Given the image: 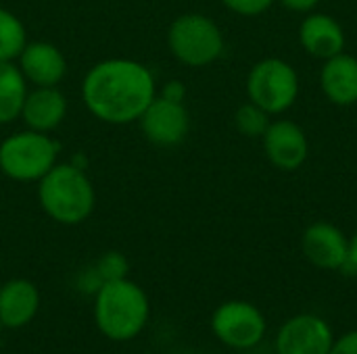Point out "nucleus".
Instances as JSON below:
<instances>
[{"label": "nucleus", "mask_w": 357, "mask_h": 354, "mask_svg": "<svg viewBox=\"0 0 357 354\" xmlns=\"http://www.w3.org/2000/svg\"><path fill=\"white\" fill-rule=\"evenodd\" d=\"M38 202L48 219L59 225L84 223L96 207V190L84 167L56 163L38 182Z\"/></svg>", "instance_id": "nucleus-3"}, {"label": "nucleus", "mask_w": 357, "mask_h": 354, "mask_svg": "<svg viewBox=\"0 0 357 354\" xmlns=\"http://www.w3.org/2000/svg\"><path fill=\"white\" fill-rule=\"evenodd\" d=\"M213 336L232 351H251L259 346L268 332L264 313L247 300L222 303L211 315Z\"/></svg>", "instance_id": "nucleus-6"}, {"label": "nucleus", "mask_w": 357, "mask_h": 354, "mask_svg": "<svg viewBox=\"0 0 357 354\" xmlns=\"http://www.w3.org/2000/svg\"><path fill=\"white\" fill-rule=\"evenodd\" d=\"M322 90L341 106L357 102V58L349 54H337L326 61L322 69Z\"/></svg>", "instance_id": "nucleus-16"}, {"label": "nucleus", "mask_w": 357, "mask_h": 354, "mask_svg": "<svg viewBox=\"0 0 357 354\" xmlns=\"http://www.w3.org/2000/svg\"><path fill=\"white\" fill-rule=\"evenodd\" d=\"M345 267H351V269L357 271V230L356 234L351 236V240H349V261H347Z\"/></svg>", "instance_id": "nucleus-25"}, {"label": "nucleus", "mask_w": 357, "mask_h": 354, "mask_svg": "<svg viewBox=\"0 0 357 354\" xmlns=\"http://www.w3.org/2000/svg\"><path fill=\"white\" fill-rule=\"evenodd\" d=\"M264 148L272 165L282 171L299 169L307 159V138L293 121H276L264 134Z\"/></svg>", "instance_id": "nucleus-13"}, {"label": "nucleus", "mask_w": 357, "mask_h": 354, "mask_svg": "<svg viewBox=\"0 0 357 354\" xmlns=\"http://www.w3.org/2000/svg\"><path fill=\"white\" fill-rule=\"evenodd\" d=\"M335 344L333 328L314 313H299L287 319L276 334V354H328Z\"/></svg>", "instance_id": "nucleus-8"}, {"label": "nucleus", "mask_w": 357, "mask_h": 354, "mask_svg": "<svg viewBox=\"0 0 357 354\" xmlns=\"http://www.w3.org/2000/svg\"><path fill=\"white\" fill-rule=\"evenodd\" d=\"M15 63L31 86H59L67 75V58L63 50L44 40H27Z\"/></svg>", "instance_id": "nucleus-10"}, {"label": "nucleus", "mask_w": 357, "mask_h": 354, "mask_svg": "<svg viewBox=\"0 0 357 354\" xmlns=\"http://www.w3.org/2000/svg\"><path fill=\"white\" fill-rule=\"evenodd\" d=\"M230 10L238 15H259L264 13L274 0H222Z\"/></svg>", "instance_id": "nucleus-21"}, {"label": "nucleus", "mask_w": 357, "mask_h": 354, "mask_svg": "<svg viewBox=\"0 0 357 354\" xmlns=\"http://www.w3.org/2000/svg\"><path fill=\"white\" fill-rule=\"evenodd\" d=\"M92 269H94L96 277L100 280V284H105V282H115V280L128 277L130 265H128V259L121 252L111 250V252H105L96 261V265Z\"/></svg>", "instance_id": "nucleus-20"}, {"label": "nucleus", "mask_w": 357, "mask_h": 354, "mask_svg": "<svg viewBox=\"0 0 357 354\" xmlns=\"http://www.w3.org/2000/svg\"><path fill=\"white\" fill-rule=\"evenodd\" d=\"M247 92L251 102L261 106L266 113H282L295 102L299 79L289 63L280 58H266L251 69Z\"/></svg>", "instance_id": "nucleus-7"}, {"label": "nucleus", "mask_w": 357, "mask_h": 354, "mask_svg": "<svg viewBox=\"0 0 357 354\" xmlns=\"http://www.w3.org/2000/svg\"><path fill=\"white\" fill-rule=\"evenodd\" d=\"M27 44L23 21L8 8L0 6V63H15Z\"/></svg>", "instance_id": "nucleus-18"}, {"label": "nucleus", "mask_w": 357, "mask_h": 354, "mask_svg": "<svg viewBox=\"0 0 357 354\" xmlns=\"http://www.w3.org/2000/svg\"><path fill=\"white\" fill-rule=\"evenodd\" d=\"M282 6L291 8V10H299V13H305V10H312L318 0H280Z\"/></svg>", "instance_id": "nucleus-24"}, {"label": "nucleus", "mask_w": 357, "mask_h": 354, "mask_svg": "<svg viewBox=\"0 0 357 354\" xmlns=\"http://www.w3.org/2000/svg\"><path fill=\"white\" fill-rule=\"evenodd\" d=\"M328 354H357V330L343 334L341 338H335V344Z\"/></svg>", "instance_id": "nucleus-22"}, {"label": "nucleus", "mask_w": 357, "mask_h": 354, "mask_svg": "<svg viewBox=\"0 0 357 354\" xmlns=\"http://www.w3.org/2000/svg\"><path fill=\"white\" fill-rule=\"evenodd\" d=\"M61 146L50 134L21 129L0 142V173L13 182L38 184L56 163Z\"/></svg>", "instance_id": "nucleus-4"}, {"label": "nucleus", "mask_w": 357, "mask_h": 354, "mask_svg": "<svg viewBox=\"0 0 357 354\" xmlns=\"http://www.w3.org/2000/svg\"><path fill=\"white\" fill-rule=\"evenodd\" d=\"M167 46L180 63L188 67H205L224 52V35L209 17L188 13L180 15L169 25Z\"/></svg>", "instance_id": "nucleus-5"}, {"label": "nucleus", "mask_w": 357, "mask_h": 354, "mask_svg": "<svg viewBox=\"0 0 357 354\" xmlns=\"http://www.w3.org/2000/svg\"><path fill=\"white\" fill-rule=\"evenodd\" d=\"M157 96L153 71L134 58L94 63L82 79V102L100 123L130 125Z\"/></svg>", "instance_id": "nucleus-1"}, {"label": "nucleus", "mask_w": 357, "mask_h": 354, "mask_svg": "<svg viewBox=\"0 0 357 354\" xmlns=\"http://www.w3.org/2000/svg\"><path fill=\"white\" fill-rule=\"evenodd\" d=\"M29 83L17 63H0V125H10L19 119Z\"/></svg>", "instance_id": "nucleus-17"}, {"label": "nucleus", "mask_w": 357, "mask_h": 354, "mask_svg": "<svg viewBox=\"0 0 357 354\" xmlns=\"http://www.w3.org/2000/svg\"><path fill=\"white\" fill-rule=\"evenodd\" d=\"M159 96H163V98H167V100H174V102H184L186 88H184V83H182V81L172 79V81H167V83L163 86V90H161V94H159Z\"/></svg>", "instance_id": "nucleus-23"}, {"label": "nucleus", "mask_w": 357, "mask_h": 354, "mask_svg": "<svg viewBox=\"0 0 357 354\" xmlns=\"http://www.w3.org/2000/svg\"><path fill=\"white\" fill-rule=\"evenodd\" d=\"M69 104L59 86H33L21 106L19 119L27 129L52 134L67 117Z\"/></svg>", "instance_id": "nucleus-12"}, {"label": "nucleus", "mask_w": 357, "mask_h": 354, "mask_svg": "<svg viewBox=\"0 0 357 354\" xmlns=\"http://www.w3.org/2000/svg\"><path fill=\"white\" fill-rule=\"evenodd\" d=\"M303 48L318 58H333L345 48L343 27L328 15H310L299 29Z\"/></svg>", "instance_id": "nucleus-15"}, {"label": "nucleus", "mask_w": 357, "mask_h": 354, "mask_svg": "<svg viewBox=\"0 0 357 354\" xmlns=\"http://www.w3.org/2000/svg\"><path fill=\"white\" fill-rule=\"evenodd\" d=\"M301 248L305 259L318 269H345L349 261V240L331 223H314L303 232Z\"/></svg>", "instance_id": "nucleus-11"}, {"label": "nucleus", "mask_w": 357, "mask_h": 354, "mask_svg": "<svg viewBox=\"0 0 357 354\" xmlns=\"http://www.w3.org/2000/svg\"><path fill=\"white\" fill-rule=\"evenodd\" d=\"M40 311V290L31 280L13 277L0 286V325L21 330L29 325Z\"/></svg>", "instance_id": "nucleus-14"}, {"label": "nucleus", "mask_w": 357, "mask_h": 354, "mask_svg": "<svg viewBox=\"0 0 357 354\" xmlns=\"http://www.w3.org/2000/svg\"><path fill=\"white\" fill-rule=\"evenodd\" d=\"M268 115L261 106H257L255 102H247L243 104L236 115H234V123H236V129L247 136V138H257V136H264L266 129L270 127V121H268Z\"/></svg>", "instance_id": "nucleus-19"}, {"label": "nucleus", "mask_w": 357, "mask_h": 354, "mask_svg": "<svg viewBox=\"0 0 357 354\" xmlns=\"http://www.w3.org/2000/svg\"><path fill=\"white\" fill-rule=\"evenodd\" d=\"M180 354H203V353H180Z\"/></svg>", "instance_id": "nucleus-26"}, {"label": "nucleus", "mask_w": 357, "mask_h": 354, "mask_svg": "<svg viewBox=\"0 0 357 354\" xmlns=\"http://www.w3.org/2000/svg\"><path fill=\"white\" fill-rule=\"evenodd\" d=\"M0 330H2V325H0Z\"/></svg>", "instance_id": "nucleus-27"}, {"label": "nucleus", "mask_w": 357, "mask_h": 354, "mask_svg": "<svg viewBox=\"0 0 357 354\" xmlns=\"http://www.w3.org/2000/svg\"><path fill=\"white\" fill-rule=\"evenodd\" d=\"M136 123L140 125L142 136L151 144L169 148L178 146L186 138L190 117L184 102H174L157 94Z\"/></svg>", "instance_id": "nucleus-9"}, {"label": "nucleus", "mask_w": 357, "mask_h": 354, "mask_svg": "<svg viewBox=\"0 0 357 354\" xmlns=\"http://www.w3.org/2000/svg\"><path fill=\"white\" fill-rule=\"evenodd\" d=\"M92 315L98 332L113 342L138 338L151 319V300L132 280L105 282L94 292Z\"/></svg>", "instance_id": "nucleus-2"}]
</instances>
